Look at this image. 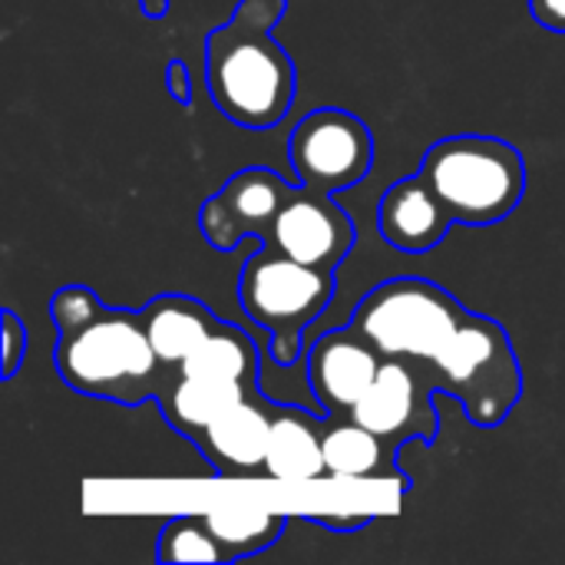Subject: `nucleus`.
I'll return each instance as SVG.
<instances>
[{"mask_svg": "<svg viewBox=\"0 0 565 565\" xmlns=\"http://www.w3.org/2000/svg\"><path fill=\"white\" fill-rule=\"evenodd\" d=\"M26 348H30L26 328H23L20 315L7 308L3 311V367H0L3 381H13L17 377V371H20V364L26 358Z\"/></svg>", "mask_w": 565, "mask_h": 565, "instance_id": "20", "label": "nucleus"}, {"mask_svg": "<svg viewBox=\"0 0 565 565\" xmlns=\"http://www.w3.org/2000/svg\"><path fill=\"white\" fill-rule=\"evenodd\" d=\"M450 225H454L450 212L420 175L401 179L381 195V209H377L381 238L404 255L434 252L447 238Z\"/></svg>", "mask_w": 565, "mask_h": 565, "instance_id": "12", "label": "nucleus"}, {"mask_svg": "<svg viewBox=\"0 0 565 565\" xmlns=\"http://www.w3.org/2000/svg\"><path fill=\"white\" fill-rule=\"evenodd\" d=\"M156 559L159 563H212L225 565V553L209 530L202 513L192 516H172L159 540H156Z\"/></svg>", "mask_w": 565, "mask_h": 565, "instance_id": "19", "label": "nucleus"}, {"mask_svg": "<svg viewBox=\"0 0 565 565\" xmlns=\"http://www.w3.org/2000/svg\"><path fill=\"white\" fill-rule=\"evenodd\" d=\"M331 298V271L295 262L268 245H262L238 275V301L245 315L268 331L275 364H295L301 358L305 331L324 315Z\"/></svg>", "mask_w": 565, "mask_h": 565, "instance_id": "5", "label": "nucleus"}, {"mask_svg": "<svg viewBox=\"0 0 565 565\" xmlns=\"http://www.w3.org/2000/svg\"><path fill=\"white\" fill-rule=\"evenodd\" d=\"M434 374L407 358H384L374 384L351 407V420L377 434L391 450L407 444H434L440 434V414L434 407L437 394Z\"/></svg>", "mask_w": 565, "mask_h": 565, "instance_id": "7", "label": "nucleus"}, {"mask_svg": "<svg viewBox=\"0 0 565 565\" xmlns=\"http://www.w3.org/2000/svg\"><path fill=\"white\" fill-rule=\"evenodd\" d=\"M321 447L324 470L334 480H394L404 493L411 490V477L394 460L397 450L351 417H324Z\"/></svg>", "mask_w": 565, "mask_h": 565, "instance_id": "14", "label": "nucleus"}, {"mask_svg": "<svg viewBox=\"0 0 565 565\" xmlns=\"http://www.w3.org/2000/svg\"><path fill=\"white\" fill-rule=\"evenodd\" d=\"M142 321L159 361L169 371H175L215 331L222 318H215L199 298L169 291V295H156L142 308Z\"/></svg>", "mask_w": 565, "mask_h": 565, "instance_id": "16", "label": "nucleus"}, {"mask_svg": "<svg viewBox=\"0 0 565 565\" xmlns=\"http://www.w3.org/2000/svg\"><path fill=\"white\" fill-rule=\"evenodd\" d=\"M166 86L172 93V99L179 106H192V73L182 60H169V70H166Z\"/></svg>", "mask_w": 565, "mask_h": 565, "instance_id": "21", "label": "nucleus"}, {"mask_svg": "<svg viewBox=\"0 0 565 565\" xmlns=\"http://www.w3.org/2000/svg\"><path fill=\"white\" fill-rule=\"evenodd\" d=\"M417 175L437 192L454 225L470 228L510 218L526 195V159L497 136H447L427 149Z\"/></svg>", "mask_w": 565, "mask_h": 565, "instance_id": "4", "label": "nucleus"}, {"mask_svg": "<svg viewBox=\"0 0 565 565\" xmlns=\"http://www.w3.org/2000/svg\"><path fill=\"white\" fill-rule=\"evenodd\" d=\"M351 324L384 358L424 364L437 387L483 430L500 427L523 397V367L510 331L487 315L467 311L434 281L394 278L377 285L361 298Z\"/></svg>", "mask_w": 565, "mask_h": 565, "instance_id": "1", "label": "nucleus"}, {"mask_svg": "<svg viewBox=\"0 0 565 565\" xmlns=\"http://www.w3.org/2000/svg\"><path fill=\"white\" fill-rule=\"evenodd\" d=\"M530 13L540 26L565 33V0H530Z\"/></svg>", "mask_w": 565, "mask_h": 565, "instance_id": "23", "label": "nucleus"}, {"mask_svg": "<svg viewBox=\"0 0 565 565\" xmlns=\"http://www.w3.org/2000/svg\"><path fill=\"white\" fill-rule=\"evenodd\" d=\"M56 328V371L76 394L139 407L156 401L172 377L159 361L142 311L109 308L86 285H63L50 298Z\"/></svg>", "mask_w": 565, "mask_h": 565, "instance_id": "2", "label": "nucleus"}, {"mask_svg": "<svg viewBox=\"0 0 565 565\" xmlns=\"http://www.w3.org/2000/svg\"><path fill=\"white\" fill-rule=\"evenodd\" d=\"M288 159L301 185L344 192L371 172L374 132L348 109H311L288 139Z\"/></svg>", "mask_w": 565, "mask_h": 565, "instance_id": "6", "label": "nucleus"}, {"mask_svg": "<svg viewBox=\"0 0 565 565\" xmlns=\"http://www.w3.org/2000/svg\"><path fill=\"white\" fill-rule=\"evenodd\" d=\"M285 10L288 0H238L232 17L205 36V89L242 129H275L295 103L298 73L275 40Z\"/></svg>", "mask_w": 565, "mask_h": 565, "instance_id": "3", "label": "nucleus"}, {"mask_svg": "<svg viewBox=\"0 0 565 565\" xmlns=\"http://www.w3.org/2000/svg\"><path fill=\"white\" fill-rule=\"evenodd\" d=\"M202 516H205L209 530L215 533V540L225 553V563L248 559L255 553L271 550L288 526L285 513H271L265 507H245V503L212 507Z\"/></svg>", "mask_w": 565, "mask_h": 565, "instance_id": "18", "label": "nucleus"}, {"mask_svg": "<svg viewBox=\"0 0 565 565\" xmlns=\"http://www.w3.org/2000/svg\"><path fill=\"white\" fill-rule=\"evenodd\" d=\"M275 407L278 404L268 401L262 391L225 407L195 444L205 463L218 477H232V480L265 473V447H268Z\"/></svg>", "mask_w": 565, "mask_h": 565, "instance_id": "11", "label": "nucleus"}, {"mask_svg": "<svg viewBox=\"0 0 565 565\" xmlns=\"http://www.w3.org/2000/svg\"><path fill=\"white\" fill-rule=\"evenodd\" d=\"M354 242H358L354 218L331 199V192L301 185L285 199L262 245L295 262H305L311 268L334 271L351 255Z\"/></svg>", "mask_w": 565, "mask_h": 565, "instance_id": "9", "label": "nucleus"}, {"mask_svg": "<svg viewBox=\"0 0 565 565\" xmlns=\"http://www.w3.org/2000/svg\"><path fill=\"white\" fill-rule=\"evenodd\" d=\"M291 192V182L265 166L238 169L215 195L202 202L199 232L215 252H235L252 235L265 242Z\"/></svg>", "mask_w": 565, "mask_h": 565, "instance_id": "8", "label": "nucleus"}, {"mask_svg": "<svg viewBox=\"0 0 565 565\" xmlns=\"http://www.w3.org/2000/svg\"><path fill=\"white\" fill-rule=\"evenodd\" d=\"M324 417H311L301 407L278 404L265 447V477L278 483H315L328 477L324 470Z\"/></svg>", "mask_w": 565, "mask_h": 565, "instance_id": "13", "label": "nucleus"}, {"mask_svg": "<svg viewBox=\"0 0 565 565\" xmlns=\"http://www.w3.org/2000/svg\"><path fill=\"white\" fill-rule=\"evenodd\" d=\"M258 394V391H245L235 381H222V377H199V374H179L172 371V377L166 381L162 394L156 397L166 424L185 437L189 444H199L205 427L235 401Z\"/></svg>", "mask_w": 565, "mask_h": 565, "instance_id": "15", "label": "nucleus"}, {"mask_svg": "<svg viewBox=\"0 0 565 565\" xmlns=\"http://www.w3.org/2000/svg\"><path fill=\"white\" fill-rule=\"evenodd\" d=\"M258 367H262V351L255 338L228 321H218L215 331L175 371L199 374V377H222L242 384L245 391H258Z\"/></svg>", "mask_w": 565, "mask_h": 565, "instance_id": "17", "label": "nucleus"}, {"mask_svg": "<svg viewBox=\"0 0 565 565\" xmlns=\"http://www.w3.org/2000/svg\"><path fill=\"white\" fill-rule=\"evenodd\" d=\"M305 520H308V523H315V526H324V530H331V533H358V530H364V526H371V523H374V513H361V516H328V513H308Z\"/></svg>", "mask_w": 565, "mask_h": 565, "instance_id": "22", "label": "nucleus"}, {"mask_svg": "<svg viewBox=\"0 0 565 565\" xmlns=\"http://www.w3.org/2000/svg\"><path fill=\"white\" fill-rule=\"evenodd\" d=\"M308 387L324 417H348L351 407L374 384L384 354L354 324L324 331L305 354Z\"/></svg>", "mask_w": 565, "mask_h": 565, "instance_id": "10", "label": "nucleus"}, {"mask_svg": "<svg viewBox=\"0 0 565 565\" xmlns=\"http://www.w3.org/2000/svg\"><path fill=\"white\" fill-rule=\"evenodd\" d=\"M139 7L149 20H162L169 13V0H139Z\"/></svg>", "mask_w": 565, "mask_h": 565, "instance_id": "24", "label": "nucleus"}]
</instances>
